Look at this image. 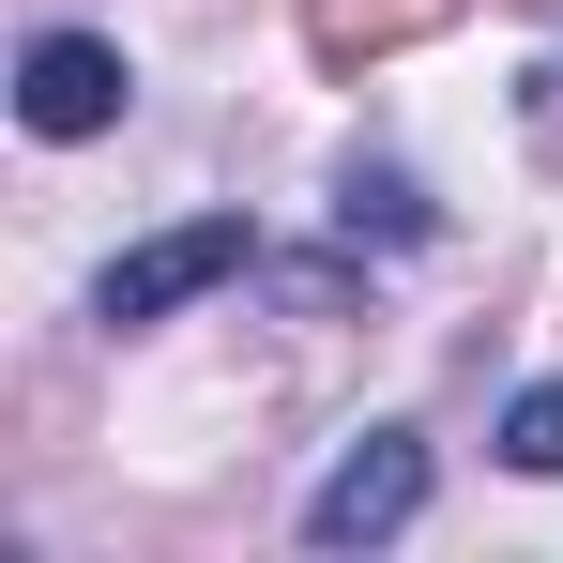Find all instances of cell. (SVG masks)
I'll return each mask as SVG.
<instances>
[{
    "mask_svg": "<svg viewBox=\"0 0 563 563\" xmlns=\"http://www.w3.org/2000/svg\"><path fill=\"white\" fill-rule=\"evenodd\" d=\"M533 107H549V122H563V62H533Z\"/></svg>",
    "mask_w": 563,
    "mask_h": 563,
    "instance_id": "52a82bcc",
    "label": "cell"
},
{
    "mask_svg": "<svg viewBox=\"0 0 563 563\" xmlns=\"http://www.w3.org/2000/svg\"><path fill=\"white\" fill-rule=\"evenodd\" d=\"M351 229H380V244H427V229H442V213H427V198H411V168H351Z\"/></svg>",
    "mask_w": 563,
    "mask_h": 563,
    "instance_id": "5b68a950",
    "label": "cell"
},
{
    "mask_svg": "<svg viewBox=\"0 0 563 563\" xmlns=\"http://www.w3.org/2000/svg\"><path fill=\"white\" fill-rule=\"evenodd\" d=\"M427 518V442L411 427H366L351 457L305 487V549H380V533H411Z\"/></svg>",
    "mask_w": 563,
    "mask_h": 563,
    "instance_id": "6da1fadb",
    "label": "cell"
},
{
    "mask_svg": "<svg viewBox=\"0 0 563 563\" xmlns=\"http://www.w3.org/2000/svg\"><path fill=\"white\" fill-rule=\"evenodd\" d=\"M213 275H244V213H198V229H168V244H137V260H107V320H168V305H198Z\"/></svg>",
    "mask_w": 563,
    "mask_h": 563,
    "instance_id": "3957f363",
    "label": "cell"
},
{
    "mask_svg": "<svg viewBox=\"0 0 563 563\" xmlns=\"http://www.w3.org/2000/svg\"><path fill=\"white\" fill-rule=\"evenodd\" d=\"M427 31H457V0H305V46H320L335 77H366L396 46H427Z\"/></svg>",
    "mask_w": 563,
    "mask_h": 563,
    "instance_id": "277c9868",
    "label": "cell"
},
{
    "mask_svg": "<svg viewBox=\"0 0 563 563\" xmlns=\"http://www.w3.org/2000/svg\"><path fill=\"white\" fill-rule=\"evenodd\" d=\"M503 457H518V472H563V380H533V396L503 411Z\"/></svg>",
    "mask_w": 563,
    "mask_h": 563,
    "instance_id": "8992f818",
    "label": "cell"
},
{
    "mask_svg": "<svg viewBox=\"0 0 563 563\" xmlns=\"http://www.w3.org/2000/svg\"><path fill=\"white\" fill-rule=\"evenodd\" d=\"M15 122H31V137H107V122H122V46L46 31V46L15 62Z\"/></svg>",
    "mask_w": 563,
    "mask_h": 563,
    "instance_id": "7a4b0ae2",
    "label": "cell"
}]
</instances>
